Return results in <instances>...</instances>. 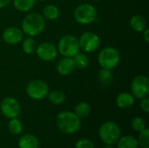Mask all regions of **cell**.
Masks as SVG:
<instances>
[{
	"mask_svg": "<svg viewBox=\"0 0 149 148\" xmlns=\"http://www.w3.org/2000/svg\"><path fill=\"white\" fill-rule=\"evenodd\" d=\"M79 38L73 35H65L58 43V51L63 57L72 58L79 51Z\"/></svg>",
	"mask_w": 149,
	"mask_h": 148,
	"instance_id": "8992f818",
	"label": "cell"
},
{
	"mask_svg": "<svg viewBox=\"0 0 149 148\" xmlns=\"http://www.w3.org/2000/svg\"><path fill=\"white\" fill-rule=\"evenodd\" d=\"M19 148H38L39 141L33 134H24L18 140Z\"/></svg>",
	"mask_w": 149,
	"mask_h": 148,
	"instance_id": "9a60e30c",
	"label": "cell"
},
{
	"mask_svg": "<svg viewBox=\"0 0 149 148\" xmlns=\"http://www.w3.org/2000/svg\"><path fill=\"white\" fill-rule=\"evenodd\" d=\"M104 148H115L113 147V145H106Z\"/></svg>",
	"mask_w": 149,
	"mask_h": 148,
	"instance_id": "1f68e13d",
	"label": "cell"
},
{
	"mask_svg": "<svg viewBox=\"0 0 149 148\" xmlns=\"http://www.w3.org/2000/svg\"><path fill=\"white\" fill-rule=\"evenodd\" d=\"M58 129L65 134H72L80 128V119L72 112H60L56 119Z\"/></svg>",
	"mask_w": 149,
	"mask_h": 148,
	"instance_id": "7a4b0ae2",
	"label": "cell"
},
{
	"mask_svg": "<svg viewBox=\"0 0 149 148\" xmlns=\"http://www.w3.org/2000/svg\"><path fill=\"white\" fill-rule=\"evenodd\" d=\"M21 26L24 34H26L29 37L38 36L45 27V17L38 12L29 13L23 19Z\"/></svg>",
	"mask_w": 149,
	"mask_h": 148,
	"instance_id": "6da1fadb",
	"label": "cell"
},
{
	"mask_svg": "<svg viewBox=\"0 0 149 148\" xmlns=\"http://www.w3.org/2000/svg\"><path fill=\"white\" fill-rule=\"evenodd\" d=\"M72 60H73L75 68H78V69H81V70L85 69L89 65V59L86 57V55L79 51L72 57Z\"/></svg>",
	"mask_w": 149,
	"mask_h": 148,
	"instance_id": "ffe728a7",
	"label": "cell"
},
{
	"mask_svg": "<svg viewBox=\"0 0 149 148\" xmlns=\"http://www.w3.org/2000/svg\"><path fill=\"white\" fill-rule=\"evenodd\" d=\"M37 48V44L32 37H27L22 40V49L23 51L26 54H32L35 52Z\"/></svg>",
	"mask_w": 149,
	"mask_h": 148,
	"instance_id": "603a6c76",
	"label": "cell"
},
{
	"mask_svg": "<svg viewBox=\"0 0 149 148\" xmlns=\"http://www.w3.org/2000/svg\"><path fill=\"white\" fill-rule=\"evenodd\" d=\"M75 148H94V145L88 139H80L76 142Z\"/></svg>",
	"mask_w": 149,
	"mask_h": 148,
	"instance_id": "83f0119b",
	"label": "cell"
},
{
	"mask_svg": "<svg viewBox=\"0 0 149 148\" xmlns=\"http://www.w3.org/2000/svg\"><path fill=\"white\" fill-rule=\"evenodd\" d=\"M143 38H144V40L147 42V43H148L149 42V29L148 28H146L143 31Z\"/></svg>",
	"mask_w": 149,
	"mask_h": 148,
	"instance_id": "f546056e",
	"label": "cell"
},
{
	"mask_svg": "<svg viewBox=\"0 0 149 148\" xmlns=\"http://www.w3.org/2000/svg\"><path fill=\"white\" fill-rule=\"evenodd\" d=\"M116 104L121 109L130 108L134 104V97L129 92H121L116 98Z\"/></svg>",
	"mask_w": 149,
	"mask_h": 148,
	"instance_id": "5bb4252c",
	"label": "cell"
},
{
	"mask_svg": "<svg viewBox=\"0 0 149 148\" xmlns=\"http://www.w3.org/2000/svg\"><path fill=\"white\" fill-rule=\"evenodd\" d=\"M49 101L53 105H61L65 100V94L60 90H54L47 94Z\"/></svg>",
	"mask_w": 149,
	"mask_h": 148,
	"instance_id": "7402d4cb",
	"label": "cell"
},
{
	"mask_svg": "<svg viewBox=\"0 0 149 148\" xmlns=\"http://www.w3.org/2000/svg\"><path fill=\"white\" fill-rule=\"evenodd\" d=\"M12 1H13L14 7L17 10L22 12H27L33 8L36 0H12Z\"/></svg>",
	"mask_w": 149,
	"mask_h": 148,
	"instance_id": "d6986e66",
	"label": "cell"
},
{
	"mask_svg": "<svg viewBox=\"0 0 149 148\" xmlns=\"http://www.w3.org/2000/svg\"><path fill=\"white\" fill-rule=\"evenodd\" d=\"M56 67L58 72L64 76L71 74L75 69L72 58H68V57H64L63 58H61L57 63Z\"/></svg>",
	"mask_w": 149,
	"mask_h": 148,
	"instance_id": "4fadbf2b",
	"label": "cell"
},
{
	"mask_svg": "<svg viewBox=\"0 0 149 148\" xmlns=\"http://www.w3.org/2000/svg\"><path fill=\"white\" fill-rule=\"evenodd\" d=\"M8 129L10 132V133L14 135H18L23 131V124L17 118L10 119L8 124Z\"/></svg>",
	"mask_w": 149,
	"mask_h": 148,
	"instance_id": "d4e9b609",
	"label": "cell"
},
{
	"mask_svg": "<svg viewBox=\"0 0 149 148\" xmlns=\"http://www.w3.org/2000/svg\"><path fill=\"white\" fill-rule=\"evenodd\" d=\"M59 16V10L54 4H47L43 9V17L49 20H55Z\"/></svg>",
	"mask_w": 149,
	"mask_h": 148,
	"instance_id": "ac0fdd59",
	"label": "cell"
},
{
	"mask_svg": "<svg viewBox=\"0 0 149 148\" xmlns=\"http://www.w3.org/2000/svg\"><path fill=\"white\" fill-rule=\"evenodd\" d=\"M120 60V54L119 51L114 47L103 48L98 57V62L101 68L112 70L115 68Z\"/></svg>",
	"mask_w": 149,
	"mask_h": 148,
	"instance_id": "277c9868",
	"label": "cell"
},
{
	"mask_svg": "<svg viewBox=\"0 0 149 148\" xmlns=\"http://www.w3.org/2000/svg\"><path fill=\"white\" fill-rule=\"evenodd\" d=\"M91 113V106L86 102H79L74 109V113L79 119H85L89 116Z\"/></svg>",
	"mask_w": 149,
	"mask_h": 148,
	"instance_id": "44dd1931",
	"label": "cell"
},
{
	"mask_svg": "<svg viewBox=\"0 0 149 148\" xmlns=\"http://www.w3.org/2000/svg\"><path fill=\"white\" fill-rule=\"evenodd\" d=\"M74 18L80 24H90L97 18V10L91 3H81L73 12Z\"/></svg>",
	"mask_w": 149,
	"mask_h": 148,
	"instance_id": "5b68a950",
	"label": "cell"
},
{
	"mask_svg": "<svg viewBox=\"0 0 149 148\" xmlns=\"http://www.w3.org/2000/svg\"><path fill=\"white\" fill-rule=\"evenodd\" d=\"M140 107L141 109L145 112V113H149V99L148 97H146L144 99H141V103H140Z\"/></svg>",
	"mask_w": 149,
	"mask_h": 148,
	"instance_id": "f1b7e54d",
	"label": "cell"
},
{
	"mask_svg": "<svg viewBox=\"0 0 149 148\" xmlns=\"http://www.w3.org/2000/svg\"><path fill=\"white\" fill-rule=\"evenodd\" d=\"M12 0H0V9L6 7Z\"/></svg>",
	"mask_w": 149,
	"mask_h": 148,
	"instance_id": "4dcf8cb0",
	"label": "cell"
},
{
	"mask_svg": "<svg viewBox=\"0 0 149 148\" xmlns=\"http://www.w3.org/2000/svg\"><path fill=\"white\" fill-rule=\"evenodd\" d=\"M79 48L85 52H93L97 51L100 45V37L92 31H86L83 33L79 39Z\"/></svg>",
	"mask_w": 149,
	"mask_h": 148,
	"instance_id": "9c48e42d",
	"label": "cell"
},
{
	"mask_svg": "<svg viewBox=\"0 0 149 148\" xmlns=\"http://www.w3.org/2000/svg\"><path fill=\"white\" fill-rule=\"evenodd\" d=\"M130 25L132 29L137 32H142L147 28V21L141 15H134L130 20Z\"/></svg>",
	"mask_w": 149,
	"mask_h": 148,
	"instance_id": "2e32d148",
	"label": "cell"
},
{
	"mask_svg": "<svg viewBox=\"0 0 149 148\" xmlns=\"http://www.w3.org/2000/svg\"><path fill=\"white\" fill-rule=\"evenodd\" d=\"M132 94L134 98L142 99L149 95V79L145 75L136 76L131 84Z\"/></svg>",
	"mask_w": 149,
	"mask_h": 148,
	"instance_id": "ba28073f",
	"label": "cell"
},
{
	"mask_svg": "<svg viewBox=\"0 0 149 148\" xmlns=\"http://www.w3.org/2000/svg\"><path fill=\"white\" fill-rule=\"evenodd\" d=\"M138 147L141 148H149V129L145 128L141 132H140L139 138L137 140Z\"/></svg>",
	"mask_w": 149,
	"mask_h": 148,
	"instance_id": "484cf974",
	"label": "cell"
},
{
	"mask_svg": "<svg viewBox=\"0 0 149 148\" xmlns=\"http://www.w3.org/2000/svg\"><path fill=\"white\" fill-rule=\"evenodd\" d=\"M117 148H137L138 141L134 136H123L120 137L116 142Z\"/></svg>",
	"mask_w": 149,
	"mask_h": 148,
	"instance_id": "e0dca14e",
	"label": "cell"
},
{
	"mask_svg": "<svg viewBox=\"0 0 149 148\" xmlns=\"http://www.w3.org/2000/svg\"><path fill=\"white\" fill-rule=\"evenodd\" d=\"M0 110L3 116L8 119H13L19 115L21 108L18 101L16 99L12 97H7L2 100Z\"/></svg>",
	"mask_w": 149,
	"mask_h": 148,
	"instance_id": "30bf717a",
	"label": "cell"
},
{
	"mask_svg": "<svg viewBox=\"0 0 149 148\" xmlns=\"http://www.w3.org/2000/svg\"><path fill=\"white\" fill-rule=\"evenodd\" d=\"M132 127L136 132H139V133L141 132L142 130H144L146 128L145 120L141 117H136V118L133 119V120H132Z\"/></svg>",
	"mask_w": 149,
	"mask_h": 148,
	"instance_id": "4316f807",
	"label": "cell"
},
{
	"mask_svg": "<svg viewBox=\"0 0 149 148\" xmlns=\"http://www.w3.org/2000/svg\"><path fill=\"white\" fill-rule=\"evenodd\" d=\"M38 1H40V2H44V1H47V0H38Z\"/></svg>",
	"mask_w": 149,
	"mask_h": 148,
	"instance_id": "d6a6232c",
	"label": "cell"
},
{
	"mask_svg": "<svg viewBox=\"0 0 149 148\" xmlns=\"http://www.w3.org/2000/svg\"><path fill=\"white\" fill-rule=\"evenodd\" d=\"M35 51L37 52L38 57L45 62L52 61L58 56V49L54 44L49 42H45L38 44Z\"/></svg>",
	"mask_w": 149,
	"mask_h": 148,
	"instance_id": "8fae6325",
	"label": "cell"
},
{
	"mask_svg": "<svg viewBox=\"0 0 149 148\" xmlns=\"http://www.w3.org/2000/svg\"><path fill=\"white\" fill-rule=\"evenodd\" d=\"M121 134L120 126L113 121H107L103 123L99 129L100 140L106 145H114L120 139Z\"/></svg>",
	"mask_w": 149,
	"mask_h": 148,
	"instance_id": "3957f363",
	"label": "cell"
},
{
	"mask_svg": "<svg viewBox=\"0 0 149 148\" xmlns=\"http://www.w3.org/2000/svg\"><path fill=\"white\" fill-rule=\"evenodd\" d=\"M94 1H100V0H94Z\"/></svg>",
	"mask_w": 149,
	"mask_h": 148,
	"instance_id": "836d02e7",
	"label": "cell"
},
{
	"mask_svg": "<svg viewBox=\"0 0 149 148\" xmlns=\"http://www.w3.org/2000/svg\"><path fill=\"white\" fill-rule=\"evenodd\" d=\"M98 79L103 85H109L113 80V76L111 70L102 68L98 73Z\"/></svg>",
	"mask_w": 149,
	"mask_h": 148,
	"instance_id": "cb8c5ba5",
	"label": "cell"
},
{
	"mask_svg": "<svg viewBox=\"0 0 149 148\" xmlns=\"http://www.w3.org/2000/svg\"><path fill=\"white\" fill-rule=\"evenodd\" d=\"M49 92V87L47 84L39 79H34L29 82L26 85L27 95L34 100H42Z\"/></svg>",
	"mask_w": 149,
	"mask_h": 148,
	"instance_id": "52a82bcc",
	"label": "cell"
},
{
	"mask_svg": "<svg viewBox=\"0 0 149 148\" xmlns=\"http://www.w3.org/2000/svg\"><path fill=\"white\" fill-rule=\"evenodd\" d=\"M3 39L8 44H17L24 39V32L22 29L10 26L4 30L3 33Z\"/></svg>",
	"mask_w": 149,
	"mask_h": 148,
	"instance_id": "7c38bea8",
	"label": "cell"
}]
</instances>
